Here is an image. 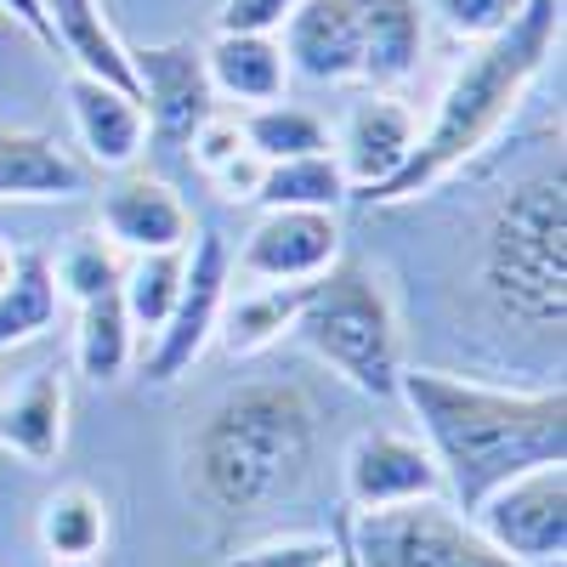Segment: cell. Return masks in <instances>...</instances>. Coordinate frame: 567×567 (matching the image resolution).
Segmentation results:
<instances>
[{
	"label": "cell",
	"mask_w": 567,
	"mask_h": 567,
	"mask_svg": "<svg viewBox=\"0 0 567 567\" xmlns=\"http://www.w3.org/2000/svg\"><path fill=\"white\" fill-rule=\"evenodd\" d=\"M187 142H194V165H199V171H216L221 159H233L239 148H250V142H245V125L233 120V114H221V109H216L194 136H187Z\"/></svg>",
	"instance_id": "32"
},
{
	"label": "cell",
	"mask_w": 567,
	"mask_h": 567,
	"mask_svg": "<svg viewBox=\"0 0 567 567\" xmlns=\"http://www.w3.org/2000/svg\"><path fill=\"white\" fill-rule=\"evenodd\" d=\"M358 34H363V85L369 91H398L414 80L425 52V12L420 0H352Z\"/></svg>",
	"instance_id": "16"
},
{
	"label": "cell",
	"mask_w": 567,
	"mask_h": 567,
	"mask_svg": "<svg viewBox=\"0 0 567 567\" xmlns=\"http://www.w3.org/2000/svg\"><path fill=\"white\" fill-rule=\"evenodd\" d=\"M182 272H187V250H159V256H131L125 278H120V301L136 323V336H159L176 296H182Z\"/></svg>",
	"instance_id": "26"
},
{
	"label": "cell",
	"mask_w": 567,
	"mask_h": 567,
	"mask_svg": "<svg viewBox=\"0 0 567 567\" xmlns=\"http://www.w3.org/2000/svg\"><path fill=\"white\" fill-rule=\"evenodd\" d=\"M425 7L437 12V23L465 40V45H477V40H494L516 23V12L528 7V0H425Z\"/></svg>",
	"instance_id": "30"
},
{
	"label": "cell",
	"mask_w": 567,
	"mask_h": 567,
	"mask_svg": "<svg viewBox=\"0 0 567 567\" xmlns=\"http://www.w3.org/2000/svg\"><path fill=\"white\" fill-rule=\"evenodd\" d=\"M471 523L494 550L523 567H561L567 561V465H534L523 477L499 483Z\"/></svg>",
	"instance_id": "8"
},
{
	"label": "cell",
	"mask_w": 567,
	"mask_h": 567,
	"mask_svg": "<svg viewBox=\"0 0 567 567\" xmlns=\"http://www.w3.org/2000/svg\"><path fill=\"white\" fill-rule=\"evenodd\" d=\"M205 52V74L210 91L239 109H261V103H284V85H290V69H284L278 34H216Z\"/></svg>",
	"instance_id": "19"
},
{
	"label": "cell",
	"mask_w": 567,
	"mask_h": 567,
	"mask_svg": "<svg viewBox=\"0 0 567 567\" xmlns=\"http://www.w3.org/2000/svg\"><path fill=\"white\" fill-rule=\"evenodd\" d=\"M329 539H336V567H358V556H352V545H347V534H341V516L329 523Z\"/></svg>",
	"instance_id": "35"
},
{
	"label": "cell",
	"mask_w": 567,
	"mask_h": 567,
	"mask_svg": "<svg viewBox=\"0 0 567 567\" xmlns=\"http://www.w3.org/2000/svg\"><path fill=\"white\" fill-rule=\"evenodd\" d=\"M358 567H523L483 539L449 499H409L386 511H336Z\"/></svg>",
	"instance_id": "6"
},
{
	"label": "cell",
	"mask_w": 567,
	"mask_h": 567,
	"mask_svg": "<svg viewBox=\"0 0 567 567\" xmlns=\"http://www.w3.org/2000/svg\"><path fill=\"white\" fill-rule=\"evenodd\" d=\"M284 69L312 85H347L363 74V34L352 0H301L278 29Z\"/></svg>",
	"instance_id": "14"
},
{
	"label": "cell",
	"mask_w": 567,
	"mask_h": 567,
	"mask_svg": "<svg viewBox=\"0 0 567 567\" xmlns=\"http://www.w3.org/2000/svg\"><path fill=\"white\" fill-rule=\"evenodd\" d=\"M245 142L250 154H261L267 165L278 159H301V154H329V125L301 109V103H261V109H245Z\"/></svg>",
	"instance_id": "27"
},
{
	"label": "cell",
	"mask_w": 567,
	"mask_h": 567,
	"mask_svg": "<svg viewBox=\"0 0 567 567\" xmlns=\"http://www.w3.org/2000/svg\"><path fill=\"white\" fill-rule=\"evenodd\" d=\"M85 194L80 165L40 131H0V199L23 205H63Z\"/></svg>",
	"instance_id": "20"
},
{
	"label": "cell",
	"mask_w": 567,
	"mask_h": 567,
	"mask_svg": "<svg viewBox=\"0 0 567 567\" xmlns=\"http://www.w3.org/2000/svg\"><path fill=\"white\" fill-rule=\"evenodd\" d=\"M301 290H307V284H256V290H245V296H227L221 323H216V341H221L233 358L267 352L272 341H284V336L296 329Z\"/></svg>",
	"instance_id": "21"
},
{
	"label": "cell",
	"mask_w": 567,
	"mask_h": 567,
	"mask_svg": "<svg viewBox=\"0 0 567 567\" xmlns=\"http://www.w3.org/2000/svg\"><path fill=\"white\" fill-rule=\"evenodd\" d=\"M261 171H267V159L261 154H250V148H239L233 159H221L216 171H205L210 176V187L227 199V205H256V187H261Z\"/></svg>",
	"instance_id": "33"
},
{
	"label": "cell",
	"mask_w": 567,
	"mask_h": 567,
	"mask_svg": "<svg viewBox=\"0 0 567 567\" xmlns=\"http://www.w3.org/2000/svg\"><path fill=\"white\" fill-rule=\"evenodd\" d=\"M341 261V216L336 210H261L245 233L239 267L250 284H312Z\"/></svg>",
	"instance_id": "11"
},
{
	"label": "cell",
	"mask_w": 567,
	"mask_h": 567,
	"mask_svg": "<svg viewBox=\"0 0 567 567\" xmlns=\"http://www.w3.org/2000/svg\"><path fill=\"white\" fill-rule=\"evenodd\" d=\"M414 136H420V120L398 91H369L363 103L347 109L341 131L329 136V154H336L352 199H369L374 187H386L403 171Z\"/></svg>",
	"instance_id": "13"
},
{
	"label": "cell",
	"mask_w": 567,
	"mask_h": 567,
	"mask_svg": "<svg viewBox=\"0 0 567 567\" xmlns=\"http://www.w3.org/2000/svg\"><path fill=\"white\" fill-rule=\"evenodd\" d=\"M109 545V505L91 488H58L40 505V550L52 561H97Z\"/></svg>",
	"instance_id": "25"
},
{
	"label": "cell",
	"mask_w": 567,
	"mask_h": 567,
	"mask_svg": "<svg viewBox=\"0 0 567 567\" xmlns=\"http://www.w3.org/2000/svg\"><path fill=\"white\" fill-rule=\"evenodd\" d=\"M227 567H336L329 534H267L227 556Z\"/></svg>",
	"instance_id": "29"
},
{
	"label": "cell",
	"mask_w": 567,
	"mask_h": 567,
	"mask_svg": "<svg viewBox=\"0 0 567 567\" xmlns=\"http://www.w3.org/2000/svg\"><path fill=\"white\" fill-rule=\"evenodd\" d=\"M227 296H233V250H227V239L221 233H194V239H187L182 296H176L165 329L148 336V352H142V374H148L154 386H176L182 374H194V363L216 341Z\"/></svg>",
	"instance_id": "7"
},
{
	"label": "cell",
	"mask_w": 567,
	"mask_h": 567,
	"mask_svg": "<svg viewBox=\"0 0 567 567\" xmlns=\"http://www.w3.org/2000/svg\"><path fill=\"white\" fill-rule=\"evenodd\" d=\"M69 443V381L58 369H34L29 381L0 403V449L23 465H52Z\"/></svg>",
	"instance_id": "18"
},
{
	"label": "cell",
	"mask_w": 567,
	"mask_h": 567,
	"mask_svg": "<svg viewBox=\"0 0 567 567\" xmlns=\"http://www.w3.org/2000/svg\"><path fill=\"white\" fill-rule=\"evenodd\" d=\"M97 233L120 256H159V250H187L194 239V216H187L182 194L165 176L148 171H120L103 199H97Z\"/></svg>",
	"instance_id": "12"
},
{
	"label": "cell",
	"mask_w": 567,
	"mask_h": 567,
	"mask_svg": "<svg viewBox=\"0 0 567 567\" xmlns=\"http://www.w3.org/2000/svg\"><path fill=\"white\" fill-rule=\"evenodd\" d=\"M136 323L114 296H97V301H85L80 307V329H74V369L85 374V381H97V386H120L131 363H136Z\"/></svg>",
	"instance_id": "23"
},
{
	"label": "cell",
	"mask_w": 567,
	"mask_h": 567,
	"mask_svg": "<svg viewBox=\"0 0 567 567\" xmlns=\"http://www.w3.org/2000/svg\"><path fill=\"white\" fill-rule=\"evenodd\" d=\"M63 312V290H58V272L45 250H23L12 278L0 284V352H12L34 336L58 323Z\"/></svg>",
	"instance_id": "22"
},
{
	"label": "cell",
	"mask_w": 567,
	"mask_h": 567,
	"mask_svg": "<svg viewBox=\"0 0 567 567\" xmlns=\"http://www.w3.org/2000/svg\"><path fill=\"white\" fill-rule=\"evenodd\" d=\"M12 267H18V250H12V245H0V284L12 278Z\"/></svg>",
	"instance_id": "36"
},
{
	"label": "cell",
	"mask_w": 567,
	"mask_h": 567,
	"mask_svg": "<svg viewBox=\"0 0 567 567\" xmlns=\"http://www.w3.org/2000/svg\"><path fill=\"white\" fill-rule=\"evenodd\" d=\"M347 199H352V187H347L336 154L278 159L261 171V187H256L261 210H341Z\"/></svg>",
	"instance_id": "24"
},
{
	"label": "cell",
	"mask_w": 567,
	"mask_h": 567,
	"mask_svg": "<svg viewBox=\"0 0 567 567\" xmlns=\"http://www.w3.org/2000/svg\"><path fill=\"white\" fill-rule=\"evenodd\" d=\"M398 398L409 403L420 443L443 471V499L454 511H477L499 483L534 465H567V392L465 381L449 369H403Z\"/></svg>",
	"instance_id": "1"
},
{
	"label": "cell",
	"mask_w": 567,
	"mask_h": 567,
	"mask_svg": "<svg viewBox=\"0 0 567 567\" xmlns=\"http://www.w3.org/2000/svg\"><path fill=\"white\" fill-rule=\"evenodd\" d=\"M301 0H221L216 34H278Z\"/></svg>",
	"instance_id": "31"
},
{
	"label": "cell",
	"mask_w": 567,
	"mask_h": 567,
	"mask_svg": "<svg viewBox=\"0 0 567 567\" xmlns=\"http://www.w3.org/2000/svg\"><path fill=\"white\" fill-rule=\"evenodd\" d=\"M52 567H97V561H52Z\"/></svg>",
	"instance_id": "37"
},
{
	"label": "cell",
	"mask_w": 567,
	"mask_h": 567,
	"mask_svg": "<svg viewBox=\"0 0 567 567\" xmlns=\"http://www.w3.org/2000/svg\"><path fill=\"white\" fill-rule=\"evenodd\" d=\"M341 488L347 511H386L409 499H443V471L414 432H358L341 454Z\"/></svg>",
	"instance_id": "9"
},
{
	"label": "cell",
	"mask_w": 567,
	"mask_h": 567,
	"mask_svg": "<svg viewBox=\"0 0 567 567\" xmlns=\"http://www.w3.org/2000/svg\"><path fill=\"white\" fill-rule=\"evenodd\" d=\"M556 45H561V0H528L505 34L477 40L471 58L454 69V80L443 85L437 114L414 136L403 171L386 187H374L363 205H409L432 194L437 182H449L454 171H465L523 109L528 85L556 58Z\"/></svg>",
	"instance_id": "3"
},
{
	"label": "cell",
	"mask_w": 567,
	"mask_h": 567,
	"mask_svg": "<svg viewBox=\"0 0 567 567\" xmlns=\"http://www.w3.org/2000/svg\"><path fill=\"white\" fill-rule=\"evenodd\" d=\"M136 74V103L148 114V131L171 148H182L210 114H216V91L205 74V52L194 40H165V45H136L131 52Z\"/></svg>",
	"instance_id": "10"
},
{
	"label": "cell",
	"mask_w": 567,
	"mask_h": 567,
	"mask_svg": "<svg viewBox=\"0 0 567 567\" xmlns=\"http://www.w3.org/2000/svg\"><path fill=\"white\" fill-rule=\"evenodd\" d=\"M69 114H74L80 148L103 171H131L142 159V148H148V114H142V103L120 85H103L91 74H69Z\"/></svg>",
	"instance_id": "15"
},
{
	"label": "cell",
	"mask_w": 567,
	"mask_h": 567,
	"mask_svg": "<svg viewBox=\"0 0 567 567\" xmlns=\"http://www.w3.org/2000/svg\"><path fill=\"white\" fill-rule=\"evenodd\" d=\"M290 336H301L307 352L329 363L363 398H398V374H403L398 312L369 267L336 261L323 278H312L301 290V312Z\"/></svg>",
	"instance_id": "5"
},
{
	"label": "cell",
	"mask_w": 567,
	"mask_h": 567,
	"mask_svg": "<svg viewBox=\"0 0 567 567\" xmlns=\"http://www.w3.org/2000/svg\"><path fill=\"white\" fill-rule=\"evenodd\" d=\"M40 7H45V29H52V52H63L74 63V74H91V80L120 85L136 97L131 45L103 18V0H40Z\"/></svg>",
	"instance_id": "17"
},
{
	"label": "cell",
	"mask_w": 567,
	"mask_h": 567,
	"mask_svg": "<svg viewBox=\"0 0 567 567\" xmlns=\"http://www.w3.org/2000/svg\"><path fill=\"white\" fill-rule=\"evenodd\" d=\"M318 471V409L290 381H250L221 392L182 443V483L216 523L296 505Z\"/></svg>",
	"instance_id": "2"
},
{
	"label": "cell",
	"mask_w": 567,
	"mask_h": 567,
	"mask_svg": "<svg viewBox=\"0 0 567 567\" xmlns=\"http://www.w3.org/2000/svg\"><path fill=\"white\" fill-rule=\"evenodd\" d=\"M561 567H567V561H561Z\"/></svg>",
	"instance_id": "38"
},
{
	"label": "cell",
	"mask_w": 567,
	"mask_h": 567,
	"mask_svg": "<svg viewBox=\"0 0 567 567\" xmlns=\"http://www.w3.org/2000/svg\"><path fill=\"white\" fill-rule=\"evenodd\" d=\"M58 272V290L63 301H97V296H114L120 278H125V256L103 239V233H74V239L63 245V256L52 261Z\"/></svg>",
	"instance_id": "28"
},
{
	"label": "cell",
	"mask_w": 567,
	"mask_h": 567,
	"mask_svg": "<svg viewBox=\"0 0 567 567\" xmlns=\"http://www.w3.org/2000/svg\"><path fill=\"white\" fill-rule=\"evenodd\" d=\"M0 12H7L12 23H23L45 52H52V29H45V7H40V0H0Z\"/></svg>",
	"instance_id": "34"
},
{
	"label": "cell",
	"mask_w": 567,
	"mask_h": 567,
	"mask_svg": "<svg viewBox=\"0 0 567 567\" xmlns=\"http://www.w3.org/2000/svg\"><path fill=\"white\" fill-rule=\"evenodd\" d=\"M477 284L499 323H516L523 336L561 341L567 323V194L561 165L539 171L499 194L483 227Z\"/></svg>",
	"instance_id": "4"
}]
</instances>
